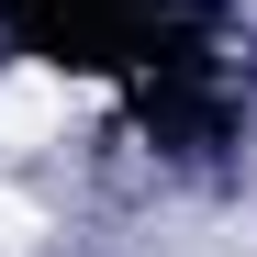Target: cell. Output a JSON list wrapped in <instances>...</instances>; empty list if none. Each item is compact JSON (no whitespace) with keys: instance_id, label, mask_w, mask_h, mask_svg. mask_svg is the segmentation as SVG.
<instances>
[{"instance_id":"cell-1","label":"cell","mask_w":257,"mask_h":257,"mask_svg":"<svg viewBox=\"0 0 257 257\" xmlns=\"http://www.w3.org/2000/svg\"><path fill=\"white\" fill-rule=\"evenodd\" d=\"M90 112L67 67H12L0 78V157H34V146H67V123Z\"/></svg>"},{"instance_id":"cell-2","label":"cell","mask_w":257,"mask_h":257,"mask_svg":"<svg viewBox=\"0 0 257 257\" xmlns=\"http://www.w3.org/2000/svg\"><path fill=\"white\" fill-rule=\"evenodd\" d=\"M45 235H56V212L34 201V190H12V179H0V257H34Z\"/></svg>"}]
</instances>
